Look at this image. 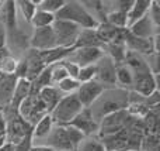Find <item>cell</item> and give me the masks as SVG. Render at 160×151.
Masks as SVG:
<instances>
[{"label":"cell","instance_id":"28","mask_svg":"<svg viewBox=\"0 0 160 151\" xmlns=\"http://www.w3.org/2000/svg\"><path fill=\"white\" fill-rule=\"evenodd\" d=\"M55 14L47 13V11H42L37 8L34 17L31 19L30 24L32 25V28H42V27H51V25L55 23Z\"/></svg>","mask_w":160,"mask_h":151},{"label":"cell","instance_id":"43","mask_svg":"<svg viewBox=\"0 0 160 151\" xmlns=\"http://www.w3.org/2000/svg\"><path fill=\"white\" fill-rule=\"evenodd\" d=\"M0 110H3V109H2V107H0Z\"/></svg>","mask_w":160,"mask_h":151},{"label":"cell","instance_id":"40","mask_svg":"<svg viewBox=\"0 0 160 151\" xmlns=\"http://www.w3.org/2000/svg\"><path fill=\"white\" fill-rule=\"evenodd\" d=\"M0 151H16V147H14L13 144H10V143H6L4 146L0 147Z\"/></svg>","mask_w":160,"mask_h":151},{"label":"cell","instance_id":"24","mask_svg":"<svg viewBox=\"0 0 160 151\" xmlns=\"http://www.w3.org/2000/svg\"><path fill=\"white\" fill-rule=\"evenodd\" d=\"M38 96L42 100V103L45 105V107H47V112L51 115V112L56 107V105L59 103V100L62 99L63 95L59 92L56 86H52V85H51V86L44 88V89L38 93Z\"/></svg>","mask_w":160,"mask_h":151},{"label":"cell","instance_id":"27","mask_svg":"<svg viewBox=\"0 0 160 151\" xmlns=\"http://www.w3.org/2000/svg\"><path fill=\"white\" fill-rule=\"evenodd\" d=\"M16 7H17V13H20V16L22 17V20L30 24L31 19L34 17L37 8H38V2H32V0H20V2H16Z\"/></svg>","mask_w":160,"mask_h":151},{"label":"cell","instance_id":"8","mask_svg":"<svg viewBox=\"0 0 160 151\" xmlns=\"http://www.w3.org/2000/svg\"><path fill=\"white\" fill-rule=\"evenodd\" d=\"M125 47L128 51L138 52L143 57H150L153 54L159 52V34L153 38H138L125 31Z\"/></svg>","mask_w":160,"mask_h":151},{"label":"cell","instance_id":"14","mask_svg":"<svg viewBox=\"0 0 160 151\" xmlns=\"http://www.w3.org/2000/svg\"><path fill=\"white\" fill-rule=\"evenodd\" d=\"M104 88L96 81H90L86 84H80L79 89L76 90V96H78L79 102L82 103L83 107H90L91 103L101 95Z\"/></svg>","mask_w":160,"mask_h":151},{"label":"cell","instance_id":"12","mask_svg":"<svg viewBox=\"0 0 160 151\" xmlns=\"http://www.w3.org/2000/svg\"><path fill=\"white\" fill-rule=\"evenodd\" d=\"M131 90L143 98H149L159 90V75H153L152 72L133 75V84Z\"/></svg>","mask_w":160,"mask_h":151},{"label":"cell","instance_id":"4","mask_svg":"<svg viewBox=\"0 0 160 151\" xmlns=\"http://www.w3.org/2000/svg\"><path fill=\"white\" fill-rule=\"evenodd\" d=\"M84 107L79 102L76 93L63 95L56 107L51 112V117L55 126H66L69 124L76 116L79 115Z\"/></svg>","mask_w":160,"mask_h":151},{"label":"cell","instance_id":"33","mask_svg":"<svg viewBox=\"0 0 160 151\" xmlns=\"http://www.w3.org/2000/svg\"><path fill=\"white\" fill-rule=\"evenodd\" d=\"M96 76V67L94 65H88V67H82L78 73V82L79 84H86V82L94 81Z\"/></svg>","mask_w":160,"mask_h":151},{"label":"cell","instance_id":"41","mask_svg":"<svg viewBox=\"0 0 160 151\" xmlns=\"http://www.w3.org/2000/svg\"><path fill=\"white\" fill-rule=\"evenodd\" d=\"M0 8H2V2H0Z\"/></svg>","mask_w":160,"mask_h":151},{"label":"cell","instance_id":"36","mask_svg":"<svg viewBox=\"0 0 160 151\" xmlns=\"http://www.w3.org/2000/svg\"><path fill=\"white\" fill-rule=\"evenodd\" d=\"M7 40H8L7 38V31H6L4 25L0 23V50L7 45Z\"/></svg>","mask_w":160,"mask_h":151},{"label":"cell","instance_id":"42","mask_svg":"<svg viewBox=\"0 0 160 151\" xmlns=\"http://www.w3.org/2000/svg\"><path fill=\"white\" fill-rule=\"evenodd\" d=\"M125 151H133V150H125Z\"/></svg>","mask_w":160,"mask_h":151},{"label":"cell","instance_id":"22","mask_svg":"<svg viewBox=\"0 0 160 151\" xmlns=\"http://www.w3.org/2000/svg\"><path fill=\"white\" fill-rule=\"evenodd\" d=\"M150 3H152V0H135L133 2L132 7L129 8L127 14V28L149 13Z\"/></svg>","mask_w":160,"mask_h":151},{"label":"cell","instance_id":"19","mask_svg":"<svg viewBox=\"0 0 160 151\" xmlns=\"http://www.w3.org/2000/svg\"><path fill=\"white\" fill-rule=\"evenodd\" d=\"M16 84H17L16 75H6V73L0 72V107L2 109H4V107H7L10 105Z\"/></svg>","mask_w":160,"mask_h":151},{"label":"cell","instance_id":"20","mask_svg":"<svg viewBox=\"0 0 160 151\" xmlns=\"http://www.w3.org/2000/svg\"><path fill=\"white\" fill-rule=\"evenodd\" d=\"M53 126H55V124H53L51 115H45L44 117L32 127V132H31V140L34 141L32 144H39L44 138H47V136L51 133Z\"/></svg>","mask_w":160,"mask_h":151},{"label":"cell","instance_id":"26","mask_svg":"<svg viewBox=\"0 0 160 151\" xmlns=\"http://www.w3.org/2000/svg\"><path fill=\"white\" fill-rule=\"evenodd\" d=\"M115 84L118 88L122 89L131 90L132 89V84H133V73L129 68L125 64L117 65L115 69Z\"/></svg>","mask_w":160,"mask_h":151},{"label":"cell","instance_id":"38","mask_svg":"<svg viewBox=\"0 0 160 151\" xmlns=\"http://www.w3.org/2000/svg\"><path fill=\"white\" fill-rule=\"evenodd\" d=\"M6 116L3 113V110H0V134H4L6 133Z\"/></svg>","mask_w":160,"mask_h":151},{"label":"cell","instance_id":"6","mask_svg":"<svg viewBox=\"0 0 160 151\" xmlns=\"http://www.w3.org/2000/svg\"><path fill=\"white\" fill-rule=\"evenodd\" d=\"M52 30L56 38V45L63 48H73L78 41V37L82 31L79 25L63 20H55L52 24Z\"/></svg>","mask_w":160,"mask_h":151},{"label":"cell","instance_id":"29","mask_svg":"<svg viewBox=\"0 0 160 151\" xmlns=\"http://www.w3.org/2000/svg\"><path fill=\"white\" fill-rule=\"evenodd\" d=\"M76 151H107V150H105L104 144L101 143V140L97 136H91V137L83 138Z\"/></svg>","mask_w":160,"mask_h":151},{"label":"cell","instance_id":"1","mask_svg":"<svg viewBox=\"0 0 160 151\" xmlns=\"http://www.w3.org/2000/svg\"><path fill=\"white\" fill-rule=\"evenodd\" d=\"M128 105H129V90L114 86L102 90L101 95L91 103L88 110L94 120L100 123L104 117L112 113L127 110Z\"/></svg>","mask_w":160,"mask_h":151},{"label":"cell","instance_id":"17","mask_svg":"<svg viewBox=\"0 0 160 151\" xmlns=\"http://www.w3.org/2000/svg\"><path fill=\"white\" fill-rule=\"evenodd\" d=\"M124 64L132 71L133 75H142V73H149L152 72L148 65L146 61V57L141 55L138 52H133V51H128L125 54V59H124Z\"/></svg>","mask_w":160,"mask_h":151},{"label":"cell","instance_id":"37","mask_svg":"<svg viewBox=\"0 0 160 151\" xmlns=\"http://www.w3.org/2000/svg\"><path fill=\"white\" fill-rule=\"evenodd\" d=\"M28 151H55V150L48 146H44V144H32Z\"/></svg>","mask_w":160,"mask_h":151},{"label":"cell","instance_id":"11","mask_svg":"<svg viewBox=\"0 0 160 151\" xmlns=\"http://www.w3.org/2000/svg\"><path fill=\"white\" fill-rule=\"evenodd\" d=\"M104 51L101 48H94V47H84V48H73L72 52L68 57V61L76 64L79 68L88 67V65H94L100 58L102 57Z\"/></svg>","mask_w":160,"mask_h":151},{"label":"cell","instance_id":"34","mask_svg":"<svg viewBox=\"0 0 160 151\" xmlns=\"http://www.w3.org/2000/svg\"><path fill=\"white\" fill-rule=\"evenodd\" d=\"M149 17L150 20L153 21L156 28L160 27V6H159V2H152L150 3V8H149Z\"/></svg>","mask_w":160,"mask_h":151},{"label":"cell","instance_id":"3","mask_svg":"<svg viewBox=\"0 0 160 151\" xmlns=\"http://www.w3.org/2000/svg\"><path fill=\"white\" fill-rule=\"evenodd\" d=\"M56 20H63L73 24L79 25L82 30H90V28H97L98 21L87 11V8L83 6L82 2L76 0H66L62 8L55 14Z\"/></svg>","mask_w":160,"mask_h":151},{"label":"cell","instance_id":"9","mask_svg":"<svg viewBox=\"0 0 160 151\" xmlns=\"http://www.w3.org/2000/svg\"><path fill=\"white\" fill-rule=\"evenodd\" d=\"M128 115L127 110H122V112H117L112 115L104 117L101 121L98 123V133H97V137H107V136H112L115 133L121 132L122 129H125L128 124Z\"/></svg>","mask_w":160,"mask_h":151},{"label":"cell","instance_id":"2","mask_svg":"<svg viewBox=\"0 0 160 151\" xmlns=\"http://www.w3.org/2000/svg\"><path fill=\"white\" fill-rule=\"evenodd\" d=\"M84 136L70 126H53L47 138L39 144L48 146L55 151H76Z\"/></svg>","mask_w":160,"mask_h":151},{"label":"cell","instance_id":"30","mask_svg":"<svg viewBox=\"0 0 160 151\" xmlns=\"http://www.w3.org/2000/svg\"><path fill=\"white\" fill-rule=\"evenodd\" d=\"M139 151H159V136L158 133H145L141 141Z\"/></svg>","mask_w":160,"mask_h":151},{"label":"cell","instance_id":"18","mask_svg":"<svg viewBox=\"0 0 160 151\" xmlns=\"http://www.w3.org/2000/svg\"><path fill=\"white\" fill-rule=\"evenodd\" d=\"M30 92H31V82L27 81V79H17V84L14 86L10 105L7 107H10L13 112H17L20 105L30 96Z\"/></svg>","mask_w":160,"mask_h":151},{"label":"cell","instance_id":"16","mask_svg":"<svg viewBox=\"0 0 160 151\" xmlns=\"http://www.w3.org/2000/svg\"><path fill=\"white\" fill-rule=\"evenodd\" d=\"M0 14H2V23L4 25L6 31H7V37L13 35L17 31V7L16 2H2V8H0Z\"/></svg>","mask_w":160,"mask_h":151},{"label":"cell","instance_id":"39","mask_svg":"<svg viewBox=\"0 0 160 151\" xmlns=\"http://www.w3.org/2000/svg\"><path fill=\"white\" fill-rule=\"evenodd\" d=\"M10 52H11V51L8 50L7 47H4V48H2V50H0V64H2V61L4 59V57H6V55H8Z\"/></svg>","mask_w":160,"mask_h":151},{"label":"cell","instance_id":"13","mask_svg":"<svg viewBox=\"0 0 160 151\" xmlns=\"http://www.w3.org/2000/svg\"><path fill=\"white\" fill-rule=\"evenodd\" d=\"M66 126H70V127H73V129H76L78 132L82 133L84 137L97 136V133H98V123L93 119L88 107H84L69 124H66Z\"/></svg>","mask_w":160,"mask_h":151},{"label":"cell","instance_id":"44","mask_svg":"<svg viewBox=\"0 0 160 151\" xmlns=\"http://www.w3.org/2000/svg\"><path fill=\"white\" fill-rule=\"evenodd\" d=\"M0 136H3V134H0Z\"/></svg>","mask_w":160,"mask_h":151},{"label":"cell","instance_id":"15","mask_svg":"<svg viewBox=\"0 0 160 151\" xmlns=\"http://www.w3.org/2000/svg\"><path fill=\"white\" fill-rule=\"evenodd\" d=\"M127 30L131 35L138 37V38H153L155 35L159 34V28L155 27V24H153V21L150 20L149 14H146V16L142 17L141 20L133 23L132 25H129Z\"/></svg>","mask_w":160,"mask_h":151},{"label":"cell","instance_id":"7","mask_svg":"<svg viewBox=\"0 0 160 151\" xmlns=\"http://www.w3.org/2000/svg\"><path fill=\"white\" fill-rule=\"evenodd\" d=\"M94 67H96V76H94V81L98 82L104 89L117 86V84H115L117 65L107 54H102V57L94 64Z\"/></svg>","mask_w":160,"mask_h":151},{"label":"cell","instance_id":"25","mask_svg":"<svg viewBox=\"0 0 160 151\" xmlns=\"http://www.w3.org/2000/svg\"><path fill=\"white\" fill-rule=\"evenodd\" d=\"M84 47H94V48H101L102 50V42L100 41L98 35L96 33V28H90V30H82L78 37L75 47L73 48H84Z\"/></svg>","mask_w":160,"mask_h":151},{"label":"cell","instance_id":"5","mask_svg":"<svg viewBox=\"0 0 160 151\" xmlns=\"http://www.w3.org/2000/svg\"><path fill=\"white\" fill-rule=\"evenodd\" d=\"M18 116L24 121H27L30 126H35L45 115H49L47 112V107L42 103L38 95H30L21 105H20L18 110H17Z\"/></svg>","mask_w":160,"mask_h":151},{"label":"cell","instance_id":"35","mask_svg":"<svg viewBox=\"0 0 160 151\" xmlns=\"http://www.w3.org/2000/svg\"><path fill=\"white\" fill-rule=\"evenodd\" d=\"M62 65H63V68H65V71H66L69 78H73V79L78 78V73H79V69H80L78 65L70 62V61H68V59H63V61H62Z\"/></svg>","mask_w":160,"mask_h":151},{"label":"cell","instance_id":"32","mask_svg":"<svg viewBox=\"0 0 160 151\" xmlns=\"http://www.w3.org/2000/svg\"><path fill=\"white\" fill-rule=\"evenodd\" d=\"M65 2L66 0H41V2H38V10L56 14L65 4Z\"/></svg>","mask_w":160,"mask_h":151},{"label":"cell","instance_id":"23","mask_svg":"<svg viewBox=\"0 0 160 151\" xmlns=\"http://www.w3.org/2000/svg\"><path fill=\"white\" fill-rule=\"evenodd\" d=\"M24 59H25V64H27V78L25 79L31 82L44 71L45 65L41 61V58H39L38 51H34V50H31V52L27 57H24Z\"/></svg>","mask_w":160,"mask_h":151},{"label":"cell","instance_id":"21","mask_svg":"<svg viewBox=\"0 0 160 151\" xmlns=\"http://www.w3.org/2000/svg\"><path fill=\"white\" fill-rule=\"evenodd\" d=\"M73 48H63V47H55L52 50L48 51H42L39 54V58L44 62L45 67H49V65H53L56 62H61L63 59H66L69 57V54L72 52Z\"/></svg>","mask_w":160,"mask_h":151},{"label":"cell","instance_id":"31","mask_svg":"<svg viewBox=\"0 0 160 151\" xmlns=\"http://www.w3.org/2000/svg\"><path fill=\"white\" fill-rule=\"evenodd\" d=\"M80 84L78 82V79H73V78H65L56 85L58 90L62 93V95H70V93H76V90L79 89Z\"/></svg>","mask_w":160,"mask_h":151},{"label":"cell","instance_id":"10","mask_svg":"<svg viewBox=\"0 0 160 151\" xmlns=\"http://www.w3.org/2000/svg\"><path fill=\"white\" fill-rule=\"evenodd\" d=\"M28 44H30L31 50L42 52V51H48L52 48L58 47L56 45V38L53 34L52 25L51 27H42V28H34L32 34L28 38Z\"/></svg>","mask_w":160,"mask_h":151}]
</instances>
